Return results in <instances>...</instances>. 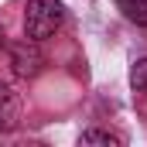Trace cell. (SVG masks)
<instances>
[{
  "instance_id": "obj_1",
  "label": "cell",
  "mask_w": 147,
  "mask_h": 147,
  "mask_svg": "<svg viewBox=\"0 0 147 147\" xmlns=\"http://www.w3.org/2000/svg\"><path fill=\"white\" fill-rule=\"evenodd\" d=\"M62 24H65L62 0H28V7H24V38L41 45V41L58 34Z\"/></svg>"
},
{
  "instance_id": "obj_2",
  "label": "cell",
  "mask_w": 147,
  "mask_h": 147,
  "mask_svg": "<svg viewBox=\"0 0 147 147\" xmlns=\"http://www.w3.org/2000/svg\"><path fill=\"white\" fill-rule=\"evenodd\" d=\"M41 65H45V55L38 51V41H17V45H10V72L21 75V79H34L41 72Z\"/></svg>"
},
{
  "instance_id": "obj_3",
  "label": "cell",
  "mask_w": 147,
  "mask_h": 147,
  "mask_svg": "<svg viewBox=\"0 0 147 147\" xmlns=\"http://www.w3.org/2000/svg\"><path fill=\"white\" fill-rule=\"evenodd\" d=\"M17 123H21V96L7 82H0V134H10Z\"/></svg>"
},
{
  "instance_id": "obj_4",
  "label": "cell",
  "mask_w": 147,
  "mask_h": 147,
  "mask_svg": "<svg viewBox=\"0 0 147 147\" xmlns=\"http://www.w3.org/2000/svg\"><path fill=\"white\" fill-rule=\"evenodd\" d=\"M116 7L123 10L127 21H134V24H147V0H116Z\"/></svg>"
},
{
  "instance_id": "obj_5",
  "label": "cell",
  "mask_w": 147,
  "mask_h": 147,
  "mask_svg": "<svg viewBox=\"0 0 147 147\" xmlns=\"http://www.w3.org/2000/svg\"><path fill=\"white\" fill-rule=\"evenodd\" d=\"M130 86L137 92H147V58H134V65H130Z\"/></svg>"
},
{
  "instance_id": "obj_6",
  "label": "cell",
  "mask_w": 147,
  "mask_h": 147,
  "mask_svg": "<svg viewBox=\"0 0 147 147\" xmlns=\"http://www.w3.org/2000/svg\"><path fill=\"white\" fill-rule=\"evenodd\" d=\"M79 140H82V144H110V147L120 144V137H116V134H110V130H86Z\"/></svg>"
},
{
  "instance_id": "obj_7",
  "label": "cell",
  "mask_w": 147,
  "mask_h": 147,
  "mask_svg": "<svg viewBox=\"0 0 147 147\" xmlns=\"http://www.w3.org/2000/svg\"><path fill=\"white\" fill-rule=\"evenodd\" d=\"M0 48H3V31H0Z\"/></svg>"
}]
</instances>
